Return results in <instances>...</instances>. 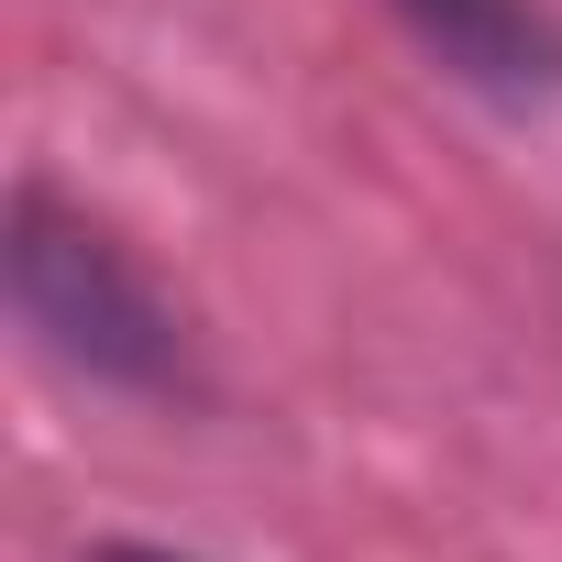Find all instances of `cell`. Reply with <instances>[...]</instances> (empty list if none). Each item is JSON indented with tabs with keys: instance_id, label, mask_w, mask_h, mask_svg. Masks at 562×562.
<instances>
[{
	"instance_id": "2",
	"label": "cell",
	"mask_w": 562,
	"mask_h": 562,
	"mask_svg": "<svg viewBox=\"0 0 562 562\" xmlns=\"http://www.w3.org/2000/svg\"><path fill=\"white\" fill-rule=\"evenodd\" d=\"M386 12L474 89H551L562 78V23L540 12V0H386Z\"/></svg>"
},
{
	"instance_id": "3",
	"label": "cell",
	"mask_w": 562,
	"mask_h": 562,
	"mask_svg": "<svg viewBox=\"0 0 562 562\" xmlns=\"http://www.w3.org/2000/svg\"><path fill=\"white\" fill-rule=\"evenodd\" d=\"M89 562H188V551H144V540H100Z\"/></svg>"
},
{
	"instance_id": "1",
	"label": "cell",
	"mask_w": 562,
	"mask_h": 562,
	"mask_svg": "<svg viewBox=\"0 0 562 562\" xmlns=\"http://www.w3.org/2000/svg\"><path fill=\"white\" fill-rule=\"evenodd\" d=\"M12 310L89 386H122V397H177L188 386V331L155 299V276L78 199H56L45 177L12 188Z\"/></svg>"
}]
</instances>
